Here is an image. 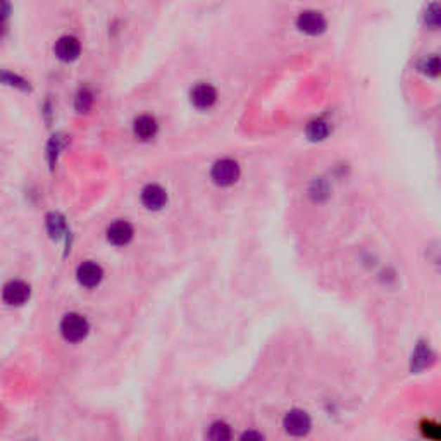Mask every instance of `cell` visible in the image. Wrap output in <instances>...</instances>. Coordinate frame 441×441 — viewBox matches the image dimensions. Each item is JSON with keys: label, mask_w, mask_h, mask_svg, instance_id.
<instances>
[{"label": "cell", "mask_w": 441, "mask_h": 441, "mask_svg": "<svg viewBox=\"0 0 441 441\" xmlns=\"http://www.w3.org/2000/svg\"><path fill=\"white\" fill-rule=\"evenodd\" d=\"M90 333V324L86 321L85 315L70 312L62 317L60 321V334L64 336V340L71 341V343H78L83 341Z\"/></svg>", "instance_id": "1"}, {"label": "cell", "mask_w": 441, "mask_h": 441, "mask_svg": "<svg viewBox=\"0 0 441 441\" xmlns=\"http://www.w3.org/2000/svg\"><path fill=\"white\" fill-rule=\"evenodd\" d=\"M211 178L216 185L219 186H231L238 181L239 178V166L238 162L231 159H220L212 166Z\"/></svg>", "instance_id": "2"}, {"label": "cell", "mask_w": 441, "mask_h": 441, "mask_svg": "<svg viewBox=\"0 0 441 441\" xmlns=\"http://www.w3.org/2000/svg\"><path fill=\"white\" fill-rule=\"evenodd\" d=\"M283 426H284V431H287L288 435L300 438V436H305L307 433L310 431V428H312V421H310V416L305 412V410L294 409L284 416Z\"/></svg>", "instance_id": "3"}, {"label": "cell", "mask_w": 441, "mask_h": 441, "mask_svg": "<svg viewBox=\"0 0 441 441\" xmlns=\"http://www.w3.org/2000/svg\"><path fill=\"white\" fill-rule=\"evenodd\" d=\"M29 284L21 279H13L2 288V300L11 307H21L29 298Z\"/></svg>", "instance_id": "4"}, {"label": "cell", "mask_w": 441, "mask_h": 441, "mask_svg": "<svg viewBox=\"0 0 441 441\" xmlns=\"http://www.w3.org/2000/svg\"><path fill=\"white\" fill-rule=\"evenodd\" d=\"M296 28L305 35H321L326 29V18L317 11H303L296 18Z\"/></svg>", "instance_id": "5"}, {"label": "cell", "mask_w": 441, "mask_h": 441, "mask_svg": "<svg viewBox=\"0 0 441 441\" xmlns=\"http://www.w3.org/2000/svg\"><path fill=\"white\" fill-rule=\"evenodd\" d=\"M105 235H107L109 243H112V245H116V246H123L131 242L133 235H135V230H133V226L128 223V220L117 219L109 224Z\"/></svg>", "instance_id": "6"}, {"label": "cell", "mask_w": 441, "mask_h": 441, "mask_svg": "<svg viewBox=\"0 0 441 441\" xmlns=\"http://www.w3.org/2000/svg\"><path fill=\"white\" fill-rule=\"evenodd\" d=\"M76 277H78V283L85 288H95L100 284V281L104 279V271H102L100 265L97 262L86 261L76 269Z\"/></svg>", "instance_id": "7"}, {"label": "cell", "mask_w": 441, "mask_h": 441, "mask_svg": "<svg viewBox=\"0 0 441 441\" xmlns=\"http://www.w3.org/2000/svg\"><path fill=\"white\" fill-rule=\"evenodd\" d=\"M190 98H192V104L195 105L197 109L207 110L216 104V100H218V92H216L214 86L209 85V83H199V85L193 86Z\"/></svg>", "instance_id": "8"}, {"label": "cell", "mask_w": 441, "mask_h": 441, "mask_svg": "<svg viewBox=\"0 0 441 441\" xmlns=\"http://www.w3.org/2000/svg\"><path fill=\"white\" fill-rule=\"evenodd\" d=\"M54 52H55L57 59L64 60V62H71V60H76L79 57V52H81V44H79V40L76 37L64 35L55 41Z\"/></svg>", "instance_id": "9"}, {"label": "cell", "mask_w": 441, "mask_h": 441, "mask_svg": "<svg viewBox=\"0 0 441 441\" xmlns=\"http://www.w3.org/2000/svg\"><path fill=\"white\" fill-rule=\"evenodd\" d=\"M140 199H142V204L145 205L148 211H161L167 204V192L159 185H147L142 190Z\"/></svg>", "instance_id": "10"}, {"label": "cell", "mask_w": 441, "mask_h": 441, "mask_svg": "<svg viewBox=\"0 0 441 441\" xmlns=\"http://www.w3.org/2000/svg\"><path fill=\"white\" fill-rule=\"evenodd\" d=\"M157 131L159 123L154 116H150V114H142V116L136 117L135 123H133V133H135L136 138L143 140V142L154 138V136L157 135Z\"/></svg>", "instance_id": "11"}, {"label": "cell", "mask_w": 441, "mask_h": 441, "mask_svg": "<svg viewBox=\"0 0 441 441\" xmlns=\"http://www.w3.org/2000/svg\"><path fill=\"white\" fill-rule=\"evenodd\" d=\"M207 441H233V431L224 421H216L209 426Z\"/></svg>", "instance_id": "12"}, {"label": "cell", "mask_w": 441, "mask_h": 441, "mask_svg": "<svg viewBox=\"0 0 441 441\" xmlns=\"http://www.w3.org/2000/svg\"><path fill=\"white\" fill-rule=\"evenodd\" d=\"M431 360H433L431 348H429L426 343L417 345L416 350H414V355H412V369L414 371H421V369L428 367Z\"/></svg>", "instance_id": "13"}, {"label": "cell", "mask_w": 441, "mask_h": 441, "mask_svg": "<svg viewBox=\"0 0 441 441\" xmlns=\"http://www.w3.org/2000/svg\"><path fill=\"white\" fill-rule=\"evenodd\" d=\"M329 135V124L326 121L317 119L307 126V136L310 140H324Z\"/></svg>", "instance_id": "14"}, {"label": "cell", "mask_w": 441, "mask_h": 441, "mask_svg": "<svg viewBox=\"0 0 441 441\" xmlns=\"http://www.w3.org/2000/svg\"><path fill=\"white\" fill-rule=\"evenodd\" d=\"M421 431H423L424 438H428L431 441H440L441 429H440V426L436 423H433V421H426V423H423V426H421Z\"/></svg>", "instance_id": "15"}, {"label": "cell", "mask_w": 441, "mask_h": 441, "mask_svg": "<svg viewBox=\"0 0 441 441\" xmlns=\"http://www.w3.org/2000/svg\"><path fill=\"white\" fill-rule=\"evenodd\" d=\"M64 228H66V224H64V220L60 219L59 216H52V218H48V231H51L52 237H60Z\"/></svg>", "instance_id": "16"}, {"label": "cell", "mask_w": 441, "mask_h": 441, "mask_svg": "<svg viewBox=\"0 0 441 441\" xmlns=\"http://www.w3.org/2000/svg\"><path fill=\"white\" fill-rule=\"evenodd\" d=\"M11 16V6L7 2H0V38L7 29V21Z\"/></svg>", "instance_id": "17"}, {"label": "cell", "mask_w": 441, "mask_h": 441, "mask_svg": "<svg viewBox=\"0 0 441 441\" xmlns=\"http://www.w3.org/2000/svg\"><path fill=\"white\" fill-rule=\"evenodd\" d=\"M421 70H423L426 74H431V76L438 74V70H440L438 57L433 55V57H429V59H426L423 62V66H421Z\"/></svg>", "instance_id": "18"}, {"label": "cell", "mask_w": 441, "mask_h": 441, "mask_svg": "<svg viewBox=\"0 0 441 441\" xmlns=\"http://www.w3.org/2000/svg\"><path fill=\"white\" fill-rule=\"evenodd\" d=\"M92 104V93H88L86 90H81L78 93V98H76V105H78L79 110H86Z\"/></svg>", "instance_id": "19"}, {"label": "cell", "mask_w": 441, "mask_h": 441, "mask_svg": "<svg viewBox=\"0 0 441 441\" xmlns=\"http://www.w3.org/2000/svg\"><path fill=\"white\" fill-rule=\"evenodd\" d=\"M239 441H264V436H262L258 431H254V429H250V431L243 433Z\"/></svg>", "instance_id": "20"}, {"label": "cell", "mask_w": 441, "mask_h": 441, "mask_svg": "<svg viewBox=\"0 0 441 441\" xmlns=\"http://www.w3.org/2000/svg\"><path fill=\"white\" fill-rule=\"evenodd\" d=\"M32 441H33V440H32Z\"/></svg>", "instance_id": "21"}]
</instances>
